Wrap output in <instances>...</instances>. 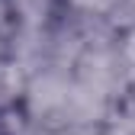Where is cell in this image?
I'll use <instances>...</instances> for the list:
<instances>
[{
  "label": "cell",
  "mask_w": 135,
  "mask_h": 135,
  "mask_svg": "<svg viewBox=\"0 0 135 135\" xmlns=\"http://www.w3.org/2000/svg\"><path fill=\"white\" fill-rule=\"evenodd\" d=\"M74 100H77L74 68L39 64L26 71L20 103L39 135L74 132Z\"/></svg>",
  "instance_id": "1"
},
{
  "label": "cell",
  "mask_w": 135,
  "mask_h": 135,
  "mask_svg": "<svg viewBox=\"0 0 135 135\" xmlns=\"http://www.w3.org/2000/svg\"><path fill=\"white\" fill-rule=\"evenodd\" d=\"M20 39V10L16 0H0V48L13 55V45Z\"/></svg>",
  "instance_id": "3"
},
{
  "label": "cell",
  "mask_w": 135,
  "mask_h": 135,
  "mask_svg": "<svg viewBox=\"0 0 135 135\" xmlns=\"http://www.w3.org/2000/svg\"><path fill=\"white\" fill-rule=\"evenodd\" d=\"M100 132L103 135H135V97H126L119 103H113Z\"/></svg>",
  "instance_id": "2"
},
{
  "label": "cell",
  "mask_w": 135,
  "mask_h": 135,
  "mask_svg": "<svg viewBox=\"0 0 135 135\" xmlns=\"http://www.w3.org/2000/svg\"><path fill=\"white\" fill-rule=\"evenodd\" d=\"M132 97H135V90H132Z\"/></svg>",
  "instance_id": "4"
}]
</instances>
